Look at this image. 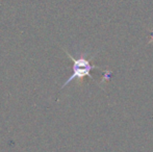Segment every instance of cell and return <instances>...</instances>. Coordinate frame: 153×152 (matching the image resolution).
Instances as JSON below:
<instances>
[{
    "label": "cell",
    "mask_w": 153,
    "mask_h": 152,
    "mask_svg": "<svg viewBox=\"0 0 153 152\" xmlns=\"http://www.w3.org/2000/svg\"><path fill=\"white\" fill-rule=\"evenodd\" d=\"M67 55H68L73 62V74L70 76V78L67 79V81L62 85V87H67L68 83H70L71 81L75 80V79H82V78H85V77H90V78L93 79V76L91 75V71L93 69L99 68L98 66L92 65L89 59H87L85 57L74 59L69 52H67Z\"/></svg>",
    "instance_id": "6da1fadb"
}]
</instances>
